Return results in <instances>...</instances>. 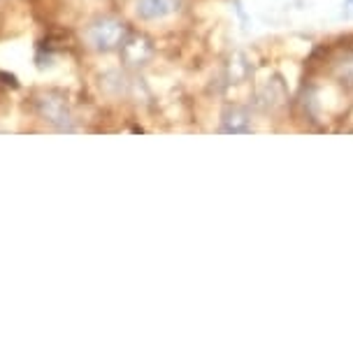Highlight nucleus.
Segmentation results:
<instances>
[{
    "label": "nucleus",
    "mask_w": 353,
    "mask_h": 355,
    "mask_svg": "<svg viewBox=\"0 0 353 355\" xmlns=\"http://www.w3.org/2000/svg\"><path fill=\"white\" fill-rule=\"evenodd\" d=\"M126 24L119 21V19H98L96 24L89 26L86 31V42H89L93 49L98 51H112V49H119L123 42H126Z\"/></svg>",
    "instance_id": "obj_1"
},
{
    "label": "nucleus",
    "mask_w": 353,
    "mask_h": 355,
    "mask_svg": "<svg viewBox=\"0 0 353 355\" xmlns=\"http://www.w3.org/2000/svg\"><path fill=\"white\" fill-rule=\"evenodd\" d=\"M182 8V0H137L135 12L142 21H161Z\"/></svg>",
    "instance_id": "obj_2"
},
{
    "label": "nucleus",
    "mask_w": 353,
    "mask_h": 355,
    "mask_svg": "<svg viewBox=\"0 0 353 355\" xmlns=\"http://www.w3.org/2000/svg\"><path fill=\"white\" fill-rule=\"evenodd\" d=\"M40 112L46 116V121H51L54 125H58L61 130L70 128V112L65 107V100L63 98H56V96H44L40 100Z\"/></svg>",
    "instance_id": "obj_3"
},
{
    "label": "nucleus",
    "mask_w": 353,
    "mask_h": 355,
    "mask_svg": "<svg viewBox=\"0 0 353 355\" xmlns=\"http://www.w3.org/2000/svg\"><path fill=\"white\" fill-rule=\"evenodd\" d=\"M121 51H123L126 63H130V65H144L151 58V53H154L151 44L146 42L144 37H130V40H126V42L121 44Z\"/></svg>",
    "instance_id": "obj_4"
},
{
    "label": "nucleus",
    "mask_w": 353,
    "mask_h": 355,
    "mask_svg": "<svg viewBox=\"0 0 353 355\" xmlns=\"http://www.w3.org/2000/svg\"><path fill=\"white\" fill-rule=\"evenodd\" d=\"M249 112L242 107H230L223 116V130L225 132H249Z\"/></svg>",
    "instance_id": "obj_5"
},
{
    "label": "nucleus",
    "mask_w": 353,
    "mask_h": 355,
    "mask_svg": "<svg viewBox=\"0 0 353 355\" xmlns=\"http://www.w3.org/2000/svg\"><path fill=\"white\" fill-rule=\"evenodd\" d=\"M353 15V0H344V10H342V17L349 19Z\"/></svg>",
    "instance_id": "obj_6"
}]
</instances>
